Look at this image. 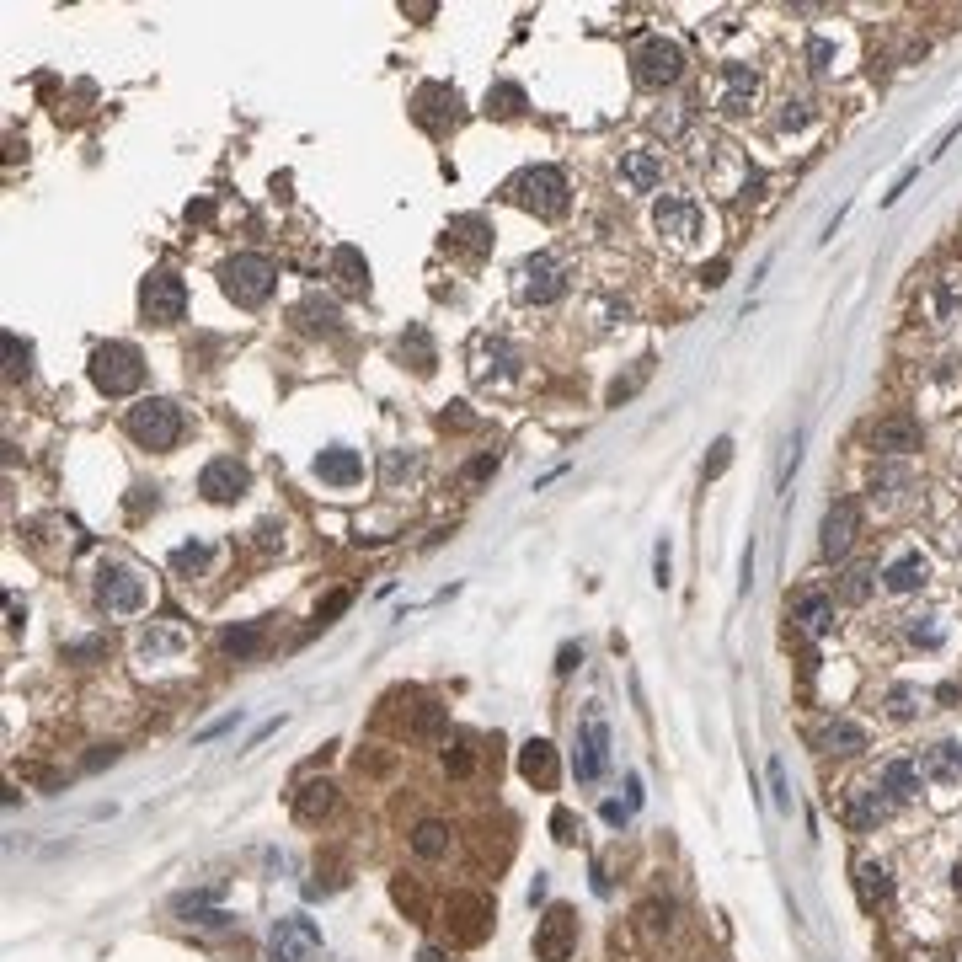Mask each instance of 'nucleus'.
Wrapping results in <instances>:
<instances>
[{
  "label": "nucleus",
  "instance_id": "30",
  "mask_svg": "<svg viewBox=\"0 0 962 962\" xmlns=\"http://www.w3.org/2000/svg\"><path fill=\"white\" fill-rule=\"evenodd\" d=\"M824 749H834V754H861V749H866V727L850 722V717H834V722L824 727Z\"/></svg>",
  "mask_w": 962,
  "mask_h": 962
},
{
  "label": "nucleus",
  "instance_id": "9",
  "mask_svg": "<svg viewBox=\"0 0 962 962\" xmlns=\"http://www.w3.org/2000/svg\"><path fill=\"white\" fill-rule=\"evenodd\" d=\"M653 225H658V236H669V246H695L706 236V209L695 204V198H658V209H653Z\"/></svg>",
  "mask_w": 962,
  "mask_h": 962
},
{
  "label": "nucleus",
  "instance_id": "35",
  "mask_svg": "<svg viewBox=\"0 0 962 962\" xmlns=\"http://www.w3.org/2000/svg\"><path fill=\"white\" fill-rule=\"evenodd\" d=\"M444 770L455 775V781H465V775L476 770V749H471V738H444Z\"/></svg>",
  "mask_w": 962,
  "mask_h": 962
},
{
  "label": "nucleus",
  "instance_id": "17",
  "mask_svg": "<svg viewBox=\"0 0 962 962\" xmlns=\"http://www.w3.org/2000/svg\"><path fill=\"white\" fill-rule=\"evenodd\" d=\"M615 172H620V182H626V193H653V188H663V155H653V150H626Z\"/></svg>",
  "mask_w": 962,
  "mask_h": 962
},
{
  "label": "nucleus",
  "instance_id": "45",
  "mask_svg": "<svg viewBox=\"0 0 962 962\" xmlns=\"http://www.w3.org/2000/svg\"><path fill=\"white\" fill-rule=\"evenodd\" d=\"M840 588H845V599H850V604H861L866 594H872V572H866V567H850Z\"/></svg>",
  "mask_w": 962,
  "mask_h": 962
},
{
  "label": "nucleus",
  "instance_id": "41",
  "mask_svg": "<svg viewBox=\"0 0 962 962\" xmlns=\"http://www.w3.org/2000/svg\"><path fill=\"white\" fill-rule=\"evenodd\" d=\"M305 316H310V327H316V332H337V305L332 300H316V294H310Z\"/></svg>",
  "mask_w": 962,
  "mask_h": 962
},
{
  "label": "nucleus",
  "instance_id": "14",
  "mask_svg": "<svg viewBox=\"0 0 962 962\" xmlns=\"http://www.w3.org/2000/svg\"><path fill=\"white\" fill-rule=\"evenodd\" d=\"M759 97V75L749 65H722V81H717V113L727 118H743Z\"/></svg>",
  "mask_w": 962,
  "mask_h": 962
},
{
  "label": "nucleus",
  "instance_id": "59",
  "mask_svg": "<svg viewBox=\"0 0 962 962\" xmlns=\"http://www.w3.org/2000/svg\"><path fill=\"white\" fill-rule=\"evenodd\" d=\"M631 808H620V802H604V824H626Z\"/></svg>",
  "mask_w": 962,
  "mask_h": 962
},
{
  "label": "nucleus",
  "instance_id": "42",
  "mask_svg": "<svg viewBox=\"0 0 962 962\" xmlns=\"http://www.w3.org/2000/svg\"><path fill=\"white\" fill-rule=\"evenodd\" d=\"M775 123H781V134H797V129H808V123H813V107L808 102H781V118H775Z\"/></svg>",
  "mask_w": 962,
  "mask_h": 962
},
{
  "label": "nucleus",
  "instance_id": "34",
  "mask_svg": "<svg viewBox=\"0 0 962 962\" xmlns=\"http://www.w3.org/2000/svg\"><path fill=\"white\" fill-rule=\"evenodd\" d=\"M220 647H225L230 658H252L257 647H262V626H257V620H246V626H230V631L220 636Z\"/></svg>",
  "mask_w": 962,
  "mask_h": 962
},
{
  "label": "nucleus",
  "instance_id": "31",
  "mask_svg": "<svg viewBox=\"0 0 962 962\" xmlns=\"http://www.w3.org/2000/svg\"><path fill=\"white\" fill-rule=\"evenodd\" d=\"M209 556H214V551L204 546V540H188V546L172 551V572L193 583V578H204V572H209Z\"/></svg>",
  "mask_w": 962,
  "mask_h": 962
},
{
  "label": "nucleus",
  "instance_id": "57",
  "mask_svg": "<svg viewBox=\"0 0 962 962\" xmlns=\"http://www.w3.org/2000/svg\"><path fill=\"white\" fill-rule=\"evenodd\" d=\"M701 278H706V289H717L722 278H727V262L717 257V262H711V268H701Z\"/></svg>",
  "mask_w": 962,
  "mask_h": 962
},
{
  "label": "nucleus",
  "instance_id": "16",
  "mask_svg": "<svg viewBox=\"0 0 962 962\" xmlns=\"http://www.w3.org/2000/svg\"><path fill=\"white\" fill-rule=\"evenodd\" d=\"M872 449L877 455H914L920 449V423L914 417H882V423H872Z\"/></svg>",
  "mask_w": 962,
  "mask_h": 962
},
{
  "label": "nucleus",
  "instance_id": "19",
  "mask_svg": "<svg viewBox=\"0 0 962 962\" xmlns=\"http://www.w3.org/2000/svg\"><path fill=\"white\" fill-rule=\"evenodd\" d=\"M920 775H925V781H936V786H957L962 781V743L957 738L930 743L925 759H920Z\"/></svg>",
  "mask_w": 962,
  "mask_h": 962
},
{
  "label": "nucleus",
  "instance_id": "36",
  "mask_svg": "<svg viewBox=\"0 0 962 962\" xmlns=\"http://www.w3.org/2000/svg\"><path fill=\"white\" fill-rule=\"evenodd\" d=\"M861 898H866V904H888V898H893V882H888V872H882L877 861H861Z\"/></svg>",
  "mask_w": 962,
  "mask_h": 962
},
{
  "label": "nucleus",
  "instance_id": "29",
  "mask_svg": "<svg viewBox=\"0 0 962 962\" xmlns=\"http://www.w3.org/2000/svg\"><path fill=\"white\" fill-rule=\"evenodd\" d=\"M444 107H449V113L460 107V97L449 86H423V91H417V118H423L428 129H444Z\"/></svg>",
  "mask_w": 962,
  "mask_h": 962
},
{
  "label": "nucleus",
  "instance_id": "58",
  "mask_svg": "<svg viewBox=\"0 0 962 962\" xmlns=\"http://www.w3.org/2000/svg\"><path fill=\"white\" fill-rule=\"evenodd\" d=\"M102 653V642H75V647H65V658H97Z\"/></svg>",
  "mask_w": 962,
  "mask_h": 962
},
{
  "label": "nucleus",
  "instance_id": "22",
  "mask_svg": "<svg viewBox=\"0 0 962 962\" xmlns=\"http://www.w3.org/2000/svg\"><path fill=\"white\" fill-rule=\"evenodd\" d=\"M519 369V353L514 343H503V337H487V343L476 348V380L487 385V380H508Z\"/></svg>",
  "mask_w": 962,
  "mask_h": 962
},
{
  "label": "nucleus",
  "instance_id": "32",
  "mask_svg": "<svg viewBox=\"0 0 962 962\" xmlns=\"http://www.w3.org/2000/svg\"><path fill=\"white\" fill-rule=\"evenodd\" d=\"M182 647H188V636H182V631H166V626H150L145 636H139V658H166V653H182Z\"/></svg>",
  "mask_w": 962,
  "mask_h": 962
},
{
  "label": "nucleus",
  "instance_id": "6",
  "mask_svg": "<svg viewBox=\"0 0 962 962\" xmlns=\"http://www.w3.org/2000/svg\"><path fill=\"white\" fill-rule=\"evenodd\" d=\"M97 604L107 615H139L150 604V583L123 562H102L97 567Z\"/></svg>",
  "mask_w": 962,
  "mask_h": 962
},
{
  "label": "nucleus",
  "instance_id": "37",
  "mask_svg": "<svg viewBox=\"0 0 962 962\" xmlns=\"http://www.w3.org/2000/svg\"><path fill=\"white\" fill-rule=\"evenodd\" d=\"M407 353H412V369H417V375H428V369H433V343H428L423 327H412L407 337H401V359H407Z\"/></svg>",
  "mask_w": 962,
  "mask_h": 962
},
{
  "label": "nucleus",
  "instance_id": "48",
  "mask_svg": "<svg viewBox=\"0 0 962 962\" xmlns=\"http://www.w3.org/2000/svg\"><path fill=\"white\" fill-rule=\"evenodd\" d=\"M647 369H653V359H642V364H636V375H631V380H615V385H610V407H620V401H626V396L636 391V385L647 380Z\"/></svg>",
  "mask_w": 962,
  "mask_h": 962
},
{
  "label": "nucleus",
  "instance_id": "4",
  "mask_svg": "<svg viewBox=\"0 0 962 962\" xmlns=\"http://www.w3.org/2000/svg\"><path fill=\"white\" fill-rule=\"evenodd\" d=\"M508 198L519 209L540 214V220H556V214H567V177L556 166H530V172H519L508 182Z\"/></svg>",
  "mask_w": 962,
  "mask_h": 962
},
{
  "label": "nucleus",
  "instance_id": "21",
  "mask_svg": "<svg viewBox=\"0 0 962 962\" xmlns=\"http://www.w3.org/2000/svg\"><path fill=\"white\" fill-rule=\"evenodd\" d=\"M519 775H524L530 786H540V791L556 786V749H551L546 738H530V743L519 749Z\"/></svg>",
  "mask_w": 962,
  "mask_h": 962
},
{
  "label": "nucleus",
  "instance_id": "33",
  "mask_svg": "<svg viewBox=\"0 0 962 962\" xmlns=\"http://www.w3.org/2000/svg\"><path fill=\"white\" fill-rule=\"evenodd\" d=\"M882 701H888V717H893V722H909V717H920L925 690H920V685H893Z\"/></svg>",
  "mask_w": 962,
  "mask_h": 962
},
{
  "label": "nucleus",
  "instance_id": "12",
  "mask_svg": "<svg viewBox=\"0 0 962 962\" xmlns=\"http://www.w3.org/2000/svg\"><path fill=\"white\" fill-rule=\"evenodd\" d=\"M246 487H252V476H246V465L236 455H220L198 471V492H204L209 503H236Z\"/></svg>",
  "mask_w": 962,
  "mask_h": 962
},
{
  "label": "nucleus",
  "instance_id": "20",
  "mask_svg": "<svg viewBox=\"0 0 962 962\" xmlns=\"http://www.w3.org/2000/svg\"><path fill=\"white\" fill-rule=\"evenodd\" d=\"M856 524H861V514H856V503H834L829 514H824V556H850V546H856Z\"/></svg>",
  "mask_w": 962,
  "mask_h": 962
},
{
  "label": "nucleus",
  "instance_id": "46",
  "mask_svg": "<svg viewBox=\"0 0 962 962\" xmlns=\"http://www.w3.org/2000/svg\"><path fill=\"white\" fill-rule=\"evenodd\" d=\"M727 465H733V439H717V444H711V455H706V481H717Z\"/></svg>",
  "mask_w": 962,
  "mask_h": 962
},
{
  "label": "nucleus",
  "instance_id": "15",
  "mask_svg": "<svg viewBox=\"0 0 962 962\" xmlns=\"http://www.w3.org/2000/svg\"><path fill=\"white\" fill-rule=\"evenodd\" d=\"M327 487H353V481H364V455L359 449H348V444H332V449H321L316 465H310Z\"/></svg>",
  "mask_w": 962,
  "mask_h": 962
},
{
  "label": "nucleus",
  "instance_id": "23",
  "mask_svg": "<svg viewBox=\"0 0 962 962\" xmlns=\"http://www.w3.org/2000/svg\"><path fill=\"white\" fill-rule=\"evenodd\" d=\"M332 808H337L332 781H305L294 791V818H300V824H321V818H332Z\"/></svg>",
  "mask_w": 962,
  "mask_h": 962
},
{
  "label": "nucleus",
  "instance_id": "10",
  "mask_svg": "<svg viewBox=\"0 0 962 962\" xmlns=\"http://www.w3.org/2000/svg\"><path fill=\"white\" fill-rule=\"evenodd\" d=\"M572 946H578V909L567 904H551L535 925V957L540 962H567Z\"/></svg>",
  "mask_w": 962,
  "mask_h": 962
},
{
  "label": "nucleus",
  "instance_id": "50",
  "mask_svg": "<svg viewBox=\"0 0 962 962\" xmlns=\"http://www.w3.org/2000/svg\"><path fill=\"white\" fill-rule=\"evenodd\" d=\"M551 834H556L562 845H572V840H578V818H572L567 808H556V813H551Z\"/></svg>",
  "mask_w": 962,
  "mask_h": 962
},
{
  "label": "nucleus",
  "instance_id": "5",
  "mask_svg": "<svg viewBox=\"0 0 962 962\" xmlns=\"http://www.w3.org/2000/svg\"><path fill=\"white\" fill-rule=\"evenodd\" d=\"M631 75H636V86H647V91L679 86V75H685V49H679L674 38H647V43H636Z\"/></svg>",
  "mask_w": 962,
  "mask_h": 962
},
{
  "label": "nucleus",
  "instance_id": "55",
  "mask_svg": "<svg viewBox=\"0 0 962 962\" xmlns=\"http://www.w3.org/2000/svg\"><path fill=\"white\" fill-rule=\"evenodd\" d=\"M808 59H813V70H829V59H834V43H829V38H813V43H808Z\"/></svg>",
  "mask_w": 962,
  "mask_h": 962
},
{
  "label": "nucleus",
  "instance_id": "28",
  "mask_svg": "<svg viewBox=\"0 0 962 962\" xmlns=\"http://www.w3.org/2000/svg\"><path fill=\"white\" fill-rule=\"evenodd\" d=\"M449 914L460 920V941H481V930L492 920V904L487 898H449Z\"/></svg>",
  "mask_w": 962,
  "mask_h": 962
},
{
  "label": "nucleus",
  "instance_id": "40",
  "mask_svg": "<svg viewBox=\"0 0 962 962\" xmlns=\"http://www.w3.org/2000/svg\"><path fill=\"white\" fill-rule=\"evenodd\" d=\"M519 107H524V91H519V86H492V91H487V113H503V118H508V113H519Z\"/></svg>",
  "mask_w": 962,
  "mask_h": 962
},
{
  "label": "nucleus",
  "instance_id": "1",
  "mask_svg": "<svg viewBox=\"0 0 962 962\" xmlns=\"http://www.w3.org/2000/svg\"><path fill=\"white\" fill-rule=\"evenodd\" d=\"M273 284H278V268H273L262 252H236V257H225V268H220V289H225L241 310L268 305Z\"/></svg>",
  "mask_w": 962,
  "mask_h": 962
},
{
  "label": "nucleus",
  "instance_id": "52",
  "mask_svg": "<svg viewBox=\"0 0 962 962\" xmlns=\"http://www.w3.org/2000/svg\"><path fill=\"white\" fill-rule=\"evenodd\" d=\"M909 636H914L920 647H941V626H936V620H914Z\"/></svg>",
  "mask_w": 962,
  "mask_h": 962
},
{
  "label": "nucleus",
  "instance_id": "38",
  "mask_svg": "<svg viewBox=\"0 0 962 962\" xmlns=\"http://www.w3.org/2000/svg\"><path fill=\"white\" fill-rule=\"evenodd\" d=\"M642 925L653 930V936H669V930H674V904H669V898H647V904H642Z\"/></svg>",
  "mask_w": 962,
  "mask_h": 962
},
{
  "label": "nucleus",
  "instance_id": "26",
  "mask_svg": "<svg viewBox=\"0 0 962 962\" xmlns=\"http://www.w3.org/2000/svg\"><path fill=\"white\" fill-rule=\"evenodd\" d=\"M877 786L888 791L893 802H909V797H920L925 775H920V765H909V759H888V765H882V781H877Z\"/></svg>",
  "mask_w": 962,
  "mask_h": 962
},
{
  "label": "nucleus",
  "instance_id": "24",
  "mask_svg": "<svg viewBox=\"0 0 962 962\" xmlns=\"http://www.w3.org/2000/svg\"><path fill=\"white\" fill-rule=\"evenodd\" d=\"M332 284L343 294H369V262L359 246H337L332 252Z\"/></svg>",
  "mask_w": 962,
  "mask_h": 962
},
{
  "label": "nucleus",
  "instance_id": "18",
  "mask_svg": "<svg viewBox=\"0 0 962 962\" xmlns=\"http://www.w3.org/2000/svg\"><path fill=\"white\" fill-rule=\"evenodd\" d=\"M791 620L808 636H829L834 631V599L818 594V588H802V594H791Z\"/></svg>",
  "mask_w": 962,
  "mask_h": 962
},
{
  "label": "nucleus",
  "instance_id": "11",
  "mask_svg": "<svg viewBox=\"0 0 962 962\" xmlns=\"http://www.w3.org/2000/svg\"><path fill=\"white\" fill-rule=\"evenodd\" d=\"M268 946H273V962H310L321 952V930H316V920H305V914H289V920L273 925Z\"/></svg>",
  "mask_w": 962,
  "mask_h": 962
},
{
  "label": "nucleus",
  "instance_id": "61",
  "mask_svg": "<svg viewBox=\"0 0 962 962\" xmlns=\"http://www.w3.org/2000/svg\"><path fill=\"white\" fill-rule=\"evenodd\" d=\"M658 583H669V540L658 546Z\"/></svg>",
  "mask_w": 962,
  "mask_h": 962
},
{
  "label": "nucleus",
  "instance_id": "13",
  "mask_svg": "<svg viewBox=\"0 0 962 962\" xmlns=\"http://www.w3.org/2000/svg\"><path fill=\"white\" fill-rule=\"evenodd\" d=\"M604 765H610V727H604V717L594 711V717L583 722V733H578V754H572V775L578 781H599Z\"/></svg>",
  "mask_w": 962,
  "mask_h": 962
},
{
  "label": "nucleus",
  "instance_id": "49",
  "mask_svg": "<svg viewBox=\"0 0 962 962\" xmlns=\"http://www.w3.org/2000/svg\"><path fill=\"white\" fill-rule=\"evenodd\" d=\"M6 353H11V364H6V375L17 380V375H27V343L17 332H6Z\"/></svg>",
  "mask_w": 962,
  "mask_h": 962
},
{
  "label": "nucleus",
  "instance_id": "8",
  "mask_svg": "<svg viewBox=\"0 0 962 962\" xmlns=\"http://www.w3.org/2000/svg\"><path fill=\"white\" fill-rule=\"evenodd\" d=\"M562 289H567V268L551 252H535L514 268V294L524 305H551V300H562Z\"/></svg>",
  "mask_w": 962,
  "mask_h": 962
},
{
  "label": "nucleus",
  "instance_id": "2",
  "mask_svg": "<svg viewBox=\"0 0 962 962\" xmlns=\"http://www.w3.org/2000/svg\"><path fill=\"white\" fill-rule=\"evenodd\" d=\"M123 428H129V439L139 449H172L182 439V412H177V401H166V396H145V401H134L129 417H123Z\"/></svg>",
  "mask_w": 962,
  "mask_h": 962
},
{
  "label": "nucleus",
  "instance_id": "7",
  "mask_svg": "<svg viewBox=\"0 0 962 962\" xmlns=\"http://www.w3.org/2000/svg\"><path fill=\"white\" fill-rule=\"evenodd\" d=\"M182 310H188V284H182L172 268H155L145 278V289H139V316H145L150 327H177Z\"/></svg>",
  "mask_w": 962,
  "mask_h": 962
},
{
  "label": "nucleus",
  "instance_id": "3",
  "mask_svg": "<svg viewBox=\"0 0 962 962\" xmlns=\"http://www.w3.org/2000/svg\"><path fill=\"white\" fill-rule=\"evenodd\" d=\"M139 380H145V359L134 343H102L91 353V385L102 396H134Z\"/></svg>",
  "mask_w": 962,
  "mask_h": 962
},
{
  "label": "nucleus",
  "instance_id": "43",
  "mask_svg": "<svg viewBox=\"0 0 962 962\" xmlns=\"http://www.w3.org/2000/svg\"><path fill=\"white\" fill-rule=\"evenodd\" d=\"M492 471H498V455H492V449H487V455H476L471 465H465V471H460V487H481V481H487Z\"/></svg>",
  "mask_w": 962,
  "mask_h": 962
},
{
  "label": "nucleus",
  "instance_id": "27",
  "mask_svg": "<svg viewBox=\"0 0 962 962\" xmlns=\"http://www.w3.org/2000/svg\"><path fill=\"white\" fill-rule=\"evenodd\" d=\"M449 840H455V829L439 824V818H423V824L412 829V850H417L423 861H444V856H449Z\"/></svg>",
  "mask_w": 962,
  "mask_h": 962
},
{
  "label": "nucleus",
  "instance_id": "53",
  "mask_svg": "<svg viewBox=\"0 0 962 962\" xmlns=\"http://www.w3.org/2000/svg\"><path fill=\"white\" fill-rule=\"evenodd\" d=\"M343 610H348V594H343V588H337V594H327V604H321V610H316V620H321V626H332V620L343 615Z\"/></svg>",
  "mask_w": 962,
  "mask_h": 962
},
{
  "label": "nucleus",
  "instance_id": "56",
  "mask_svg": "<svg viewBox=\"0 0 962 962\" xmlns=\"http://www.w3.org/2000/svg\"><path fill=\"white\" fill-rule=\"evenodd\" d=\"M278 535H284V530H278L273 519H268V524H257V546H262V551H273V546H278Z\"/></svg>",
  "mask_w": 962,
  "mask_h": 962
},
{
  "label": "nucleus",
  "instance_id": "47",
  "mask_svg": "<svg viewBox=\"0 0 962 962\" xmlns=\"http://www.w3.org/2000/svg\"><path fill=\"white\" fill-rule=\"evenodd\" d=\"M872 818H888V802H882L877 791H861L856 797V824H872Z\"/></svg>",
  "mask_w": 962,
  "mask_h": 962
},
{
  "label": "nucleus",
  "instance_id": "60",
  "mask_svg": "<svg viewBox=\"0 0 962 962\" xmlns=\"http://www.w3.org/2000/svg\"><path fill=\"white\" fill-rule=\"evenodd\" d=\"M578 663H583V653H578V647H562V663H556V669H562V674H572V669H578Z\"/></svg>",
  "mask_w": 962,
  "mask_h": 962
},
{
  "label": "nucleus",
  "instance_id": "25",
  "mask_svg": "<svg viewBox=\"0 0 962 962\" xmlns=\"http://www.w3.org/2000/svg\"><path fill=\"white\" fill-rule=\"evenodd\" d=\"M925 578H930V562L920 551H904L898 562H888V572H882L888 594H914V588H925Z\"/></svg>",
  "mask_w": 962,
  "mask_h": 962
},
{
  "label": "nucleus",
  "instance_id": "44",
  "mask_svg": "<svg viewBox=\"0 0 962 962\" xmlns=\"http://www.w3.org/2000/svg\"><path fill=\"white\" fill-rule=\"evenodd\" d=\"M412 733H417V738H439V733H444V706H433V701H428L423 711H417Z\"/></svg>",
  "mask_w": 962,
  "mask_h": 962
},
{
  "label": "nucleus",
  "instance_id": "51",
  "mask_svg": "<svg viewBox=\"0 0 962 962\" xmlns=\"http://www.w3.org/2000/svg\"><path fill=\"white\" fill-rule=\"evenodd\" d=\"M412 465H417V460H412V455H401V449H396V455H385V471H380V476H385V487H396V481L407 476Z\"/></svg>",
  "mask_w": 962,
  "mask_h": 962
},
{
  "label": "nucleus",
  "instance_id": "54",
  "mask_svg": "<svg viewBox=\"0 0 962 962\" xmlns=\"http://www.w3.org/2000/svg\"><path fill=\"white\" fill-rule=\"evenodd\" d=\"M770 786H775V802H781V808H791V791H786V765H781V759H770Z\"/></svg>",
  "mask_w": 962,
  "mask_h": 962
},
{
  "label": "nucleus",
  "instance_id": "39",
  "mask_svg": "<svg viewBox=\"0 0 962 962\" xmlns=\"http://www.w3.org/2000/svg\"><path fill=\"white\" fill-rule=\"evenodd\" d=\"M449 236H465V246L481 252V246H487V225H481L476 214H460V220H449Z\"/></svg>",
  "mask_w": 962,
  "mask_h": 962
}]
</instances>
